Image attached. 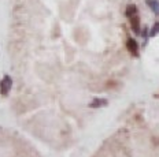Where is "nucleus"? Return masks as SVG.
<instances>
[{
    "label": "nucleus",
    "mask_w": 159,
    "mask_h": 157,
    "mask_svg": "<svg viewBox=\"0 0 159 157\" xmlns=\"http://www.w3.org/2000/svg\"><path fill=\"white\" fill-rule=\"evenodd\" d=\"M126 48H128V51L130 52L132 55L137 56V53H139V45H137V42H136V40H133V38H128Z\"/></svg>",
    "instance_id": "2"
},
{
    "label": "nucleus",
    "mask_w": 159,
    "mask_h": 157,
    "mask_svg": "<svg viewBox=\"0 0 159 157\" xmlns=\"http://www.w3.org/2000/svg\"><path fill=\"white\" fill-rule=\"evenodd\" d=\"M107 104H108V101L106 99H95L91 104H89V107L91 108H100V107H106Z\"/></svg>",
    "instance_id": "4"
},
{
    "label": "nucleus",
    "mask_w": 159,
    "mask_h": 157,
    "mask_svg": "<svg viewBox=\"0 0 159 157\" xmlns=\"http://www.w3.org/2000/svg\"><path fill=\"white\" fill-rule=\"evenodd\" d=\"M11 87H12V79L8 75H4L3 79L0 81V94L2 96H7L10 90H11Z\"/></svg>",
    "instance_id": "1"
},
{
    "label": "nucleus",
    "mask_w": 159,
    "mask_h": 157,
    "mask_svg": "<svg viewBox=\"0 0 159 157\" xmlns=\"http://www.w3.org/2000/svg\"><path fill=\"white\" fill-rule=\"evenodd\" d=\"M159 33V22H157L154 26H152V30L150 32V36L151 37H154V36H157Z\"/></svg>",
    "instance_id": "7"
},
{
    "label": "nucleus",
    "mask_w": 159,
    "mask_h": 157,
    "mask_svg": "<svg viewBox=\"0 0 159 157\" xmlns=\"http://www.w3.org/2000/svg\"><path fill=\"white\" fill-rule=\"evenodd\" d=\"M145 3H147L148 7H150L155 14L159 15V2L158 0H145Z\"/></svg>",
    "instance_id": "5"
},
{
    "label": "nucleus",
    "mask_w": 159,
    "mask_h": 157,
    "mask_svg": "<svg viewBox=\"0 0 159 157\" xmlns=\"http://www.w3.org/2000/svg\"><path fill=\"white\" fill-rule=\"evenodd\" d=\"M136 14H137V7H136L134 4H129L126 10H125V15H126L128 18H132Z\"/></svg>",
    "instance_id": "6"
},
{
    "label": "nucleus",
    "mask_w": 159,
    "mask_h": 157,
    "mask_svg": "<svg viewBox=\"0 0 159 157\" xmlns=\"http://www.w3.org/2000/svg\"><path fill=\"white\" fill-rule=\"evenodd\" d=\"M130 19V25H132V30L136 34H140V18L137 17V14L133 15Z\"/></svg>",
    "instance_id": "3"
}]
</instances>
